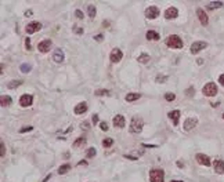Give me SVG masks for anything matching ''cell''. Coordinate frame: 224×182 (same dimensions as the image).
I'll use <instances>...</instances> for the list:
<instances>
[{"label": "cell", "mask_w": 224, "mask_h": 182, "mask_svg": "<svg viewBox=\"0 0 224 182\" xmlns=\"http://www.w3.org/2000/svg\"><path fill=\"white\" fill-rule=\"evenodd\" d=\"M166 45L170 47V48H177V50H180V48L183 47V40H181L180 36H177V35H170V36H167V39H166Z\"/></svg>", "instance_id": "6da1fadb"}, {"label": "cell", "mask_w": 224, "mask_h": 182, "mask_svg": "<svg viewBox=\"0 0 224 182\" xmlns=\"http://www.w3.org/2000/svg\"><path fill=\"white\" fill-rule=\"evenodd\" d=\"M163 178H165L163 170L154 168L150 171V179H151V182H163Z\"/></svg>", "instance_id": "7a4b0ae2"}, {"label": "cell", "mask_w": 224, "mask_h": 182, "mask_svg": "<svg viewBox=\"0 0 224 182\" xmlns=\"http://www.w3.org/2000/svg\"><path fill=\"white\" fill-rule=\"evenodd\" d=\"M142 130V120L140 117H133L132 124H130V132L138 134Z\"/></svg>", "instance_id": "3957f363"}, {"label": "cell", "mask_w": 224, "mask_h": 182, "mask_svg": "<svg viewBox=\"0 0 224 182\" xmlns=\"http://www.w3.org/2000/svg\"><path fill=\"white\" fill-rule=\"evenodd\" d=\"M202 92H203L206 97H215L216 94H217V86H216L215 83H208V84L203 87Z\"/></svg>", "instance_id": "277c9868"}, {"label": "cell", "mask_w": 224, "mask_h": 182, "mask_svg": "<svg viewBox=\"0 0 224 182\" xmlns=\"http://www.w3.org/2000/svg\"><path fill=\"white\" fill-rule=\"evenodd\" d=\"M158 15H159V9L155 7V6H151V7H148L145 10V17L148 19H155L158 18Z\"/></svg>", "instance_id": "5b68a950"}, {"label": "cell", "mask_w": 224, "mask_h": 182, "mask_svg": "<svg viewBox=\"0 0 224 182\" xmlns=\"http://www.w3.org/2000/svg\"><path fill=\"white\" fill-rule=\"evenodd\" d=\"M206 45H208V44H206L205 41H195V43L191 45L190 51H191V54H198L201 50L206 48Z\"/></svg>", "instance_id": "8992f818"}, {"label": "cell", "mask_w": 224, "mask_h": 182, "mask_svg": "<svg viewBox=\"0 0 224 182\" xmlns=\"http://www.w3.org/2000/svg\"><path fill=\"white\" fill-rule=\"evenodd\" d=\"M51 47V40L50 39H46V40H42L39 44H37V50L40 53H47Z\"/></svg>", "instance_id": "52a82bcc"}, {"label": "cell", "mask_w": 224, "mask_h": 182, "mask_svg": "<svg viewBox=\"0 0 224 182\" xmlns=\"http://www.w3.org/2000/svg\"><path fill=\"white\" fill-rule=\"evenodd\" d=\"M32 101H33V97L29 95V94H24L21 98H19V105L26 108V106H31L32 105Z\"/></svg>", "instance_id": "ba28073f"}, {"label": "cell", "mask_w": 224, "mask_h": 182, "mask_svg": "<svg viewBox=\"0 0 224 182\" xmlns=\"http://www.w3.org/2000/svg\"><path fill=\"white\" fill-rule=\"evenodd\" d=\"M109 58H111L112 62H119L120 59L123 58V53L119 50V48H114L112 53H111V55H109Z\"/></svg>", "instance_id": "9c48e42d"}, {"label": "cell", "mask_w": 224, "mask_h": 182, "mask_svg": "<svg viewBox=\"0 0 224 182\" xmlns=\"http://www.w3.org/2000/svg\"><path fill=\"white\" fill-rule=\"evenodd\" d=\"M197 123H198V119L197 117L187 119V120L184 122V130H185V131H190V130H192V128L197 126Z\"/></svg>", "instance_id": "30bf717a"}, {"label": "cell", "mask_w": 224, "mask_h": 182, "mask_svg": "<svg viewBox=\"0 0 224 182\" xmlns=\"http://www.w3.org/2000/svg\"><path fill=\"white\" fill-rule=\"evenodd\" d=\"M197 161L199 164H202V166H206V167H209V166L212 164L210 159H209L206 155H203V153H198L197 155Z\"/></svg>", "instance_id": "8fae6325"}, {"label": "cell", "mask_w": 224, "mask_h": 182, "mask_svg": "<svg viewBox=\"0 0 224 182\" xmlns=\"http://www.w3.org/2000/svg\"><path fill=\"white\" fill-rule=\"evenodd\" d=\"M125 124H126V120H125V116L122 114H116L114 117V126L118 128H123Z\"/></svg>", "instance_id": "7c38bea8"}, {"label": "cell", "mask_w": 224, "mask_h": 182, "mask_svg": "<svg viewBox=\"0 0 224 182\" xmlns=\"http://www.w3.org/2000/svg\"><path fill=\"white\" fill-rule=\"evenodd\" d=\"M40 29H42V23L40 22H31L26 26V32L29 33V35H32V33L40 31Z\"/></svg>", "instance_id": "4fadbf2b"}, {"label": "cell", "mask_w": 224, "mask_h": 182, "mask_svg": "<svg viewBox=\"0 0 224 182\" xmlns=\"http://www.w3.org/2000/svg\"><path fill=\"white\" fill-rule=\"evenodd\" d=\"M64 51L61 50V48H57V50L54 51V54H53V61L54 62H57V64H61L62 61H64Z\"/></svg>", "instance_id": "5bb4252c"}, {"label": "cell", "mask_w": 224, "mask_h": 182, "mask_svg": "<svg viewBox=\"0 0 224 182\" xmlns=\"http://www.w3.org/2000/svg\"><path fill=\"white\" fill-rule=\"evenodd\" d=\"M213 167H215V171L217 174H224V161L223 160H220V159L215 160V161H213Z\"/></svg>", "instance_id": "9a60e30c"}, {"label": "cell", "mask_w": 224, "mask_h": 182, "mask_svg": "<svg viewBox=\"0 0 224 182\" xmlns=\"http://www.w3.org/2000/svg\"><path fill=\"white\" fill-rule=\"evenodd\" d=\"M177 15H178V10L176 9V7H169V9L165 11V17L167 19H173V18H176Z\"/></svg>", "instance_id": "2e32d148"}, {"label": "cell", "mask_w": 224, "mask_h": 182, "mask_svg": "<svg viewBox=\"0 0 224 182\" xmlns=\"http://www.w3.org/2000/svg\"><path fill=\"white\" fill-rule=\"evenodd\" d=\"M197 15H198V19L201 21L202 25H208V21H209V19H208V15H206V13L203 11V10L198 9L197 10Z\"/></svg>", "instance_id": "e0dca14e"}, {"label": "cell", "mask_w": 224, "mask_h": 182, "mask_svg": "<svg viewBox=\"0 0 224 182\" xmlns=\"http://www.w3.org/2000/svg\"><path fill=\"white\" fill-rule=\"evenodd\" d=\"M169 119L173 122L174 126H177L178 124V119H180V110H172V112H169Z\"/></svg>", "instance_id": "ac0fdd59"}, {"label": "cell", "mask_w": 224, "mask_h": 182, "mask_svg": "<svg viewBox=\"0 0 224 182\" xmlns=\"http://www.w3.org/2000/svg\"><path fill=\"white\" fill-rule=\"evenodd\" d=\"M87 110V104L86 102H80V104H78L76 106H75V109H73V112L76 114H82V113H84Z\"/></svg>", "instance_id": "d6986e66"}, {"label": "cell", "mask_w": 224, "mask_h": 182, "mask_svg": "<svg viewBox=\"0 0 224 182\" xmlns=\"http://www.w3.org/2000/svg\"><path fill=\"white\" fill-rule=\"evenodd\" d=\"M11 102H13V100L9 95H1V98H0V105L1 106H9V105H11Z\"/></svg>", "instance_id": "ffe728a7"}, {"label": "cell", "mask_w": 224, "mask_h": 182, "mask_svg": "<svg viewBox=\"0 0 224 182\" xmlns=\"http://www.w3.org/2000/svg\"><path fill=\"white\" fill-rule=\"evenodd\" d=\"M147 39L148 40H159V33L155 31H148L147 32Z\"/></svg>", "instance_id": "44dd1931"}, {"label": "cell", "mask_w": 224, "mask_h": 182, "mask_svg": "<svg viewBox=\"0 0 224 182\" xmlns=\"http://www.w3.org/2000/svg\"><path fill=\"white\" fill-rule=\"evenodd\" d=\"M140 97H141V94H138V92H130V94L126 95V101H127V102H133V101L138 100Z\"/></svg>", "instance_id": "7402d4cb"}, {"label": "cell", "mask_w": 224, "mask_h": 182, "mask_svg": "<svg viewBox=\"0 0 224 182\" xmlns=\"http://www.w3.org/2000/svg\"><path fill=\"white\" fill-rule=\"evenodd\" d=\"M150 59H151V57H150L148 54H141L137 58V61L140 62V64H148V62H150Z\"/></svg>", "instance_id": "603a6c76"}, {"label": "cell", "mask_w": 224, "mask_h": 182, "mask_svg": "<svg viewBox=\"0 0 224 182\" xmlns=\"http://www.w3.org/2000/svg\"><path fill=\"white\" fill-rule=\"evenodd\" d=\"M87 13H89V17H90V18H94V17H96V13H97L96 6H93V4L87 6Z\"/></svg>", "instance_id": "cb8c5ba5"}, {"label": "cell", "mask_w": 224, "mask_h": 182, "mask_svg": "<svg viewBox=\"0 0 224 182\" xmlns=\"http://www.w3.org/2000/svg\"><path fill=\"white\" fill-rule=\"evenodd\" d=\"M142 153H144V150L141 149L138 153H134V155H130V153H127V155H125V157H126V159H130V160H137L138 157L142 155Z\"/></svg>", "instance_id": "d4e9b609"}, {"label": "cell", "mask_w": 224, "mask_h": 182, "mask_svg": "<svg viewBox=\"0 0 224 182\" xmlns=\"http://www.w3.org/2000/svg\"><path fill=\"white\" fill-rule=\"evenodd\" d=\"M69 170H71V166H69V164H64V166H61L58 168V174L59 175H64V174L68 173Z\"/></svg>", "instance_id": "484cf974"}, {"label": "cell", "mask_w": 224, "mask_h": 182, "mask_svg": "<svg viewBox=\"0 0 224 182\" xmlns=\"http://www.w3.org/2000/svg\"><path fill=\"white\" fill-rule=\"evenodd\" d=\"M221 6H224L221 1H212V3H209L208 9H209V10H215V9H220Z\"/></svg>", "instance_id": "4316f807"}, {"label": "cell", "mask_w": 224, "mask_h": 182, "mask_svg": "<svg viewBox=\"0 0 224 182\" xmlns=\"http://www.w3.org/2000/svg\"><path fill=\"white\" fill-rule=\"evenodd\" d=\"M84 144H86V138H78V139H76V141L73 142V148H79V146H83L84 145Z\"/></svg>", "instance_id": "83f0119b"}, {"label": "cell", "mask_w": 224, "mask_h": 182, "mask_svg": "<svg viewBox=\"0 0 224 182\" xmlns=\"http://www.w3.org/2000/svg\"><path fill=\"white\" fill-rule=\"evenodd\" d=\"M96 148H89V149L86 150V156L87 157H94L96 156Z\"/></svg>", "instance_id": "f1b7e54d"}, {"label": "cell", "mask_w": 224, "mask_h": 182, "mask_svg": "<svg viewBox=\"0 0 224 182\" xmlns=\"http://www.w3.org/2000/svg\"><path fill=\"white\" fill-rule=\"evenodd\" d=\"M112 144H114V138H105L102 141V146H105V148H109Z\"/></svg>", "instance_id": "f546056e"}, {"label": "cell", "mask_w": 224, "mask_h": 182, "mask_svg": "<svg viewBox=\"0 0 224 182\" xmlns=\"http://www.w3.org/2000/svg\"><path fill=\"white\" fill-rule=\"evenodd\" d=\"M31 68H32V66H31L29 64H22V65H21V72L28 73L29 70H31Z\"/></svg>", "instance_id": "4dcf8cb0"}, {"label": "cell", "mask_w": 224, "mask_h": 182, "mask_svg": "<svg viewBox=\"0 0 224 182\" xmlns=\"http://www.w3.org/2000/svg\"><path fill=\"white\" fill-rule=\"evenodd\" d=\"M21 80H15V82H11L9 84V88H15V87H18V86H21Z\"/></svg>", "instance_id": "1f68e13d"}, {"label": "cell", "mask_w": 224, "mask_h": 182, "mask_svg": "<svg viewBox=\"0 0 224 182\" xmlns=\"http://www.w3.org/2000/svg\"><path fill=\"white\" fill-rule=\"evenodd\" d=\"M165 100L166 101H174V100H176V95H174L173 92H166Z\"/></svg>", "instance_id": "d6a6232c"}, {"label": "cell", "mask_w": 224, "mask_h": 182, "mask_svg": "<svg viewBox=\"0 0 224 182\" xmlns=\"http://www.w3.org/2000/svg\"><path fill=\"white\" fill-rule=\"evenodd\" d=\"M109 94V91L108 90H97L96 91V95H98V97H101V95H108Z\"/></svg>", "instance_id": "836d02e7"}, {"label": "cell", "mask_w": 224, "mask_h": 182, "mask_svg": "<svg viewBox=\"0 0 224 182\" xmlns=\"http://www.w3.org/2000/svg\"><path fill=\"white\" fill-rule=\"evenodd\" d=\"M4 153H6V146H4V144L1 142V144H0V157H3Z\"/></svg>", "instance_id": "e575fe53"}, {"label": "cell", "mask_w": 224, "mask_h": 182, "mask_svg": "<svg viewBox=\"0 0 224 182\" xmlns=\"http://www.w3.org/2000/svg\"><path fill=\"white\" fill-rule=\"evenodd\" d=\"M33 130V127L32 126H26V127H22L21 128V130H19V132H21V134H22V132H26V131H32Z\"/></svg>", "instance_id": "d590c367"}, {"label": "cell", "mask_w": 224, "mask_h": 182, "mask_svg": "<svg viewBox=\"0 0 224 182\" xmlns=\"http://www.w3.org/2000/svg\"><path fill=\"white\" fill-rule=\"evenodd\" d=\"M167 80V76H158L156 77V83H165Z\"/></svg>", "instance_id": "8d00e7d4"}, {"label": "cell", "mask_w": 224, "mask_h": 182, "mask_svg": "<svg viewBox=\"0 0 224 182\" xmlns=\"http://www.w3.org/2000/svg\"><path fill=\"white\" fill-rule=\"evenodd\" d=\"M73 32L76 33V35H83V29L79 26H73Z\"/></svg>", "instance_id": "74e56055"}, {"label": "cell", "mask_w": 224, "mask_h": 182, "mask_svg": "<svg viewBox=\"0 0 224 182\" xmlns=\"http://www.w3.org/2000/svg\"><path fill=\"white\" fill-rule=\"evenodd\" d=\"M100 128L102 130V131H108V124H107L105 122H101V123H100Z\"/></svg>", "instance_id": "f35d334b"}, {"label": "cell", "mask_w": 224, "mask_h": 182, "mask_svg": "<svg viewBox=\"0 0 224 182\" xmlns=\"http://www.w3.org/2000/svg\"><path fill=\"white\" fill-rule=\"evenodd\" d=\"M75 15H76V18L83 19V13L80 11V10H76V11H75Z\"/></svg>", "instance_id": "ab89813d"}, {"label": "cell", "mask_w": 224, "mask_h": 182, "mask_svg": "<svg viewBox=\"0 0 224 182\" xmlns=\"http://www.w3.org/2000/svg\"><path fill=\"white\" fill-rule=\"evenodd\" d=\"M25 45H26V50H31V39L25 37Z\"/></svg>", "instance_id": "60d3db41"}, {"label": "cell", "mask_w": 224, "mask_h": 182, "mask_svg": "<svg viewBox=\"0 0 224 182\" xmlns=\"http://www.w3.org/2000/svg\"><path fill=\"white\" fill-rule=\"evenodd\" d=\"M219 83L221 84V86L224 87V73L223 75H220V77H219Z\"/></svg>", "instance_id": "b9f144b4"}, {"label": "cell", "mask_w": 224, "mask_h": 182, "mask_svg": "<svg viewBox=\"0 0 224 182\" xmlns=\"http://www.w3.org/2000/svg\"><path fill=\"white\" fill-rule=\"evenodd\" d=\"M187 95H194V88H192V87L187 90Z\"/></svg>", "instance_id": "7bdbcfd3"}, {"label": "cell", "mask_w": 224, "mask_h": 182, "mask_svg": "<svg viewBox=\"0 0 224 182\" xmlns=\"http://www.w3.org/2000/svg\"><path fill=\"white\" fill-rule=\"evenodd\" d=\"M94 39H96L97 41H101V40H102V39H104V36H102V35H97V36L94 37Z\"/></svg>", "instance_id": "ee69618b"}, {"label": "cell", "mask_w": 224, "mask_h": 182, "mask_svg": "<svg viewBox=\"0 0 224 182\" xmlns=\"http://www.w3.org/2000/svg\"><path fill=\"white\" fill-rule=\"evenodd\" d=\"M197 64H198V65H203V59H202V58H198V59H197Z\"/></svg>", "instance_id": "f6af8a7d"}, {"label": "cell", "mask_w": 224, "mask_h": 182, "mask_svg": "<svg viewBox=\"0 0 224 182\" xmlns=\"http://www.w3.org/2000/svg\"><path fill=\"white\" fill-rule=\"evenodd\" d=\"M97 122H98V116L94 114V116H93V123H97Z\"/></svg>", "instance_id": "bcb514c9"}, {"label": "cell", "mask_w": 224, "mask_h": 182, "mask_svg": "<svg viewBox=\"0 0 224 182\" xmlns=\"http://www.w3.org/2000/svg\"><path fill=\"white\" fill-rule=\"evenodd\" d=\"M172 182H178V181H172Z\"/></svg>", "instance_id": "7dc6e473"}, {"label": "cell", "mask_w": 224, "mask_h": 182, "mask_svg": "<svg viewBox=\"0 0 224 182\" xmlns=\"http://www.w3.org/2000/svg\"><path fill=\"white\" fill-rule=\"evenodd\" d=\"M223 119H224V113H223Z\"/></svg>", "instance_id": "c3c4849f"}]
</instances>
